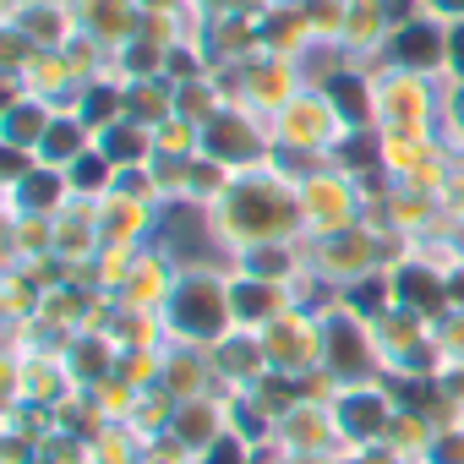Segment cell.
Listing matches in <instances>:
<instances>
[{
	"mask_svg": "<svg viewBox=\"0 0 464 464\" xmlns=\"http://www.w3.org/2000/svg\"><path fill=\"white\" fill-rule=\"evenodd\" d=\"M323 99H328V110H334L344 126H372V115H377L372 88H366L355 72H334V77L323 82Z\"/></svg>",
	"mask_w": 464,
	"mask_h": 464,
	"instance_id": "obj_14",
	"label": "cell"
},
{
	"mask_svg": "<svg viewBox=\"0 0 464 464\" xmlns=\"http://www.w3.org/2000/svg\"><path fill=\"white\" fill-rule=\"evenodd\" d=\"M431 420L426 415H410V410H399L393 415V426H388V437H382V448H393L399 459H420L426 453V442H431Z\"/></svg>",
	"mask_w": 464,
	"mask_h": 464,
	"instance_id": "obj_18",
	"label": "cell"
},
{
	"mask_svg": "<svg viewBox=\"0 0 464 464\" xmlns=\"http://www.w3.org/2000/svg\"><path fill=\"white\" fill-rule=\"evenodd\" d=\"M420 464H464V420L437 426L431 442H426V453H420Z\"/></svg>",
	"mask_w": 464,
	"mask_h": 464,
	"instance_id": "obj_20",
	"label": "cell"
},
{
	"mask_svg": "<svg viewBox=\"0 0 464 464\" xmlns=\"http://www.w3.org/2000/svg\"><path fill=\"white\" fill-rule=\"evenodd\" d=\"M99 148L115 159V169H126V164H153V137H148V126H137V121H115L110 131H99Z\"/></svg>",
	"mask_w": 464,
	"mask_h": 464,
	"instance_id": "obj_15",
	"label": "cell"
},
{
	"mask_svg": "<svg viewBox=\"0 0 464 464\" xmlns=\"http://www.w3.org/2000/svg\"><path fill=\"white\" fill-rule=\"evenodd\" d=\"M164 317V339L169 344H197L213 350L236 334V312H229V279L213 274H175V290L159 306Z\"/></svg>",
	"mask_w": 464,
	"mask_h": 464,
	"instance_id": "obj_1",
	"label": "cell"
},
{
	"mask_svg": "<svg viewBox=\"0 0 464 464\" xmlns=\"http://www.w3.org/2000/svg\"><path fill=\"white\" fill-rule=\"evenodd\" d=\"M448 72L464 82V23H448Z\"/></svg>",
	"mask_w": 464,
	"mask_h": 464,
	"instance_id": "obj_23",
	"label": "cell"
},
{
	"mask_svg": "<svg viewBox=\"0 0 464 464\" xmlns=\"http://www.w3.org/2000/svg\"><path fill=\"white\" fill-rule=\"evenodd\" d=\"M290 464H350L344 453H295Z\"/></svg>",
	"mask_w": 464,
	"mask_h": 464,
	"instance_id": "obj_26",
	"label": "cell"
},
{
	"mask_svg": "<svg viewBox=\"0 0 464 464\" xmlns=\"http://www.w3.org/2000/svg\"><path fill=\"white\" fill-rule=\"evenodd\" d=\"M399 404L382 382H344L339 399H334V420H339V437H344V459L361 453V448H377L393 426Z\"/></svg>",
	"mask_w": 464,
	"mask_h": 464,
	"instance_id": "obj_4",
	"label": "cell"
},
{
	"mask_svg": "<svg viewBox=\"0 0 464 464\" xmlns=\"http://www.w3.org/2000/svg\"><path fill=\"white\" fill-rule=\"evenodd\" d=\"M426 6H431L442 23H464V0H426Z\"/></svg>",
	"mask_w": 464,
	"mask_h": 464,
	"instance_id": "obj_25",
	"label": "cell"
},
{
	"mask_svg": "<svg viewBox=\"0 0 464 464\" xmlns=\"http://www.w3.org/2000/svg\"><path fill=\"white\" fill-rule=\"evenodd\" d=\"M388 61L393 72H410V77H426V72H442L448 66V28L437 23H404V28H388Z\"/></svg>",
	"mask_w": 464,
	"mask_h": 464,
	"instance_id": "obj_7",
	"label": "cell"
},
{
	"mask_svg": "<svg viewBox=\"0 0 464 464\" xmlns=\"http://www.w3.org/2000/svg\"><path fill=\"white\" fill-rule=\"evenodd\" d=\"M404 464H420V459H404Z\"/></svg>",
	"mask_w": 464,
	"mask_h": 464,
	"instance_id": "obj_28",
	"label": "cell"
},
{
	"mask_svg": "<svg viewBox=\"0 0 464 464\" xmlns=\"http://www.w3.org/2000/svg\"><path fill=\"white\" fill-rule=\"evenodd\" d=\"M159 388H164L175 404L224 393V388H218V372H213V355L197 350V344H164V377H159Z\"/></svg>",
	"mask_w": 464,
	"mask_h": 464,
	"instance_id": "obj_8",
	"label": "cell"
},
{
	"mask_svg": "<svg viewBox=\"0 0 464 464\" xmlns=\"http://www.w3.org/2000/svg\"><path fill=\"white\" fill-rule=\"evenodd\" d=\"M241 263H246V274H252V279H268V285H290V279H295V252H290L285 241L246 246V252H241Z\"/></svg>",
	"mask_w": 464,
	"mask_h": 464,
	"instance_id": "obj_17",
	"label": "cell"
},
{
	"mask_svg": "<svg viewBox=\"0 0 464 464\" xmlns=\"http://www.w3.org/2000/svg\"><path fill=\"white\" fill-rule=\"evenodd\" d=\"M229 431H236L241 442H268V437H279V420L252 399V393H229Z\"/></svg>",
	"mask_w": 464,
	"mask_h": 464,
	"instance_id": "obj_16",
	"label": "cell"
},
{
	"mask_svg": "<svg viewBox=\"0 0 464 464\" xmlns=\"http://www.w3.org/2000/svg\"><path fill=\"white\" fill-rule=\"evenodd\" d=\"M17 34H23L28 44H50V50H55V44L66 39V17H61V12H44V6H28V28H17Z\"/></svg>",
	"mask_w": 464,
	"mask_h": 464,
	"instance_id": "obj_21",
	"label": "cell"
},
{
	"mask_svg": "<svg viewBox=\"0 0 464 464\" xmlns=\"http://www.w3.org/2000/svg\"><path fill=\"white\" fill-rule=\"evenodd\" d=\"M61 361H66L72 382L88 393V388H99V382H110V377H115L121 344H115L110 334H72V339H66V350H61Z\"/></svg>",
	"mask_w": 464,
	"mask_h": 464,
	"instance_id": "obj_12",
	"label": "cell"
},
{
	"mask_svg": "<svg viewBox=\"0 0 464 464\" xmlns=\"http://www.w3.org/2000/svg\"><path fill=\"white\" fill-rule=\"evenodd\" d=\"M323 372L334 382H377L388 372L382 361V344H377V328L361 323L355 312H328L323 317Z\"/></svg>",
	"mask_w": 464,
	"mask_h": 464,
	"instance_id": "obj_3",
	"label": "cell"
},
{
	"mask_svg": "<svg viewBox=\"0 0 464 464\" xmlns=\"http://www.w3.org/2000/svg\"><path fill=\"white\" fill-rule=\"evenodd\" d=\"M290 459H295V453H290L279 437H268V442H257V448H252V464H290Z\"/></svg>",
	"mask_w": 464,
	"mask_h": 464,
	"instance_id": "obj_24",
	"label": "cell"
},
{
	"mask_svg": "<svg viewBox=\"0 0 464 464\" xmlns=\"http://www.w3.org/2000/svg\"><path fill=\"white\" fill-rule=\"evenodd\" d=\"M93 142H99V137L82 126V115H55V121H50V131H44V142H39V164L72 169Z\"/></svg>",
	"mask_w": 464,
	"mask_h": 464,
	"instance_id": "obj_13",
	"label": "cell"
},
{
	"mask_svg": "<svg viewBox=\"0 0 464 464\" xmlns=\"http://www.w3.org/2000/svg\"><path fill=\"white\" fill-rule=\"evenodd\" d=\"M229 312H236V334H263L274 328L285 312H295V295L290 285H268V279H229Z\"/></svg>",
	"mask_w": 464,
	"mask_h": 464,
	"instance_id": "obj_6",
	"label": "cell"
},
{
	"mask_svg": "<svg viewBox=\"0 0 464 464\" xmlns=\"http://www.w3.org/2000/svg\"><path fill=\"white\" fill-rule=\"evenodd\" d=\"M218 202H224L218 224L229 229V241H241V252H246V246H268V241H279L285 229L295 224V202H290L279 186H263V180L229 186Z\"/></svg>",
	"mask_w": 464,
	"mask_h": 464,
	"instance_id": "obj_2",
	"label": "cell"
},
{
	"mask_svg": "<svg viewBox=\"0 0 464 464\" xmlns=\"http://www.w3.org/2000/svg\"><path fill=\"white\" fill-rule=\"evenodd\" d=\"M34 464H93V442L72 437V431H55L39 442V459Z\"/></svg>",
	"mask_w": 464,
	"mask_h": 464,
	"instance_id": "obj_19",
	"label": "cell"
},
{
	"mask_svg": "<svg viewBox=\"0 0 464 464\" xmlns=\"http://www.w3.org/2000/svg\"><path fill=\"white\" fill-rule=\"evenodd\" d=\"M191 464H252V442H241L236 431H224L218 442H208Z\"/></svg>",
	"mask_w": 464,
	"mask_h": 464,
	"instance_id": "obj_22",
	"label": "cell"
},
{
	"mask_svg": "<svg viewBox=\"0 0 464 464\" xmlns=\"http://www.w3.org/2000/svg\"><path fill=\"white\" fill-rule=\"evenodd\" d=\"M279 442L290 453H344V437H339V420H334V404H295L285 420H279Z\"/></svg>",
	"mask_w": 464,
	"mask_h": 464,
	"instance_id": "obj_10",
	"label": "cell"
},
{
	"mask_svg": "<svg viewBox=\"0 0 464 464\" xmlns=\"http://www.w3.org/2000/svg\"><path fill=\"white\" fill-rule=\"evenodd\" d=\"M197 142H202V159H218V164H252L257 159V131L246 115L236 110H218L208 126H197Z\"/></svg>",
	"mask_w": 464,
	"mask_h": 464,
	"instance_id": "obj_11",
	"label": "cell"
},
{
	"mask_svg": "<svg viewBox=\"0 0 464 464\" xmlns=\"http://www.w3.org/2000/svg\"><path fill=\"white\" fill-rule=\"evenodd\" d=\"M229 431V393H208V399H186V404H175V415H169V437L197 459L208 442H218Z\"/></svg>",
	"mask_w": 464,
	"mask_h": 464,
	"instance_id": "obj_9",
	"label": "cell"
},
{
	"mask_svg": "<svg viewBox=\"0 0 464 464\" xmlns=\"http://www.w3.org/2000/svg\"><path fill=\"white\" fill-rule=\"evenodd\" d=\"M137 6H169V0H137Z\"/></svg>",
	"mask_w": 464,
	"mask_h": 464,
	"instance_id": "obj_27",
	"label": "cell"
},
{
	"mask_svg": "<svg viewBox=\"0 0 464 464\" xmlns=\"http://www.w3.org/2000/svg\"><path fill=\"white\" fill-rule=\"evenodd\" d=\"M263 339V355H268V372H285V377H306L323 366V317L312 312H285L274 328L257 334Z\"/></svg>",
	"mask_w": 464,
	"mask_h": 464,
	"instance_id": "obj_5",
	"label": "cell"
}]
</instances>
